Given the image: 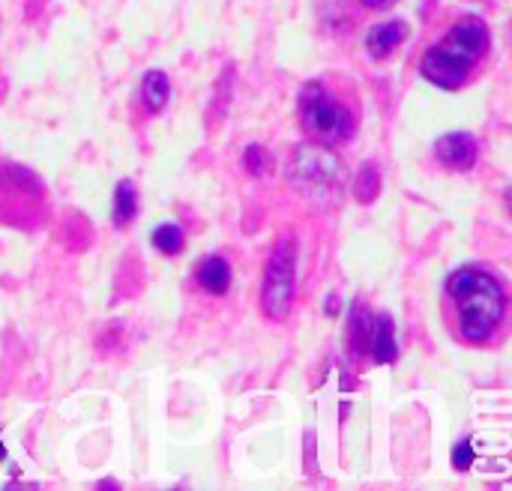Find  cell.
<instances>
[{
    "label": "cell",
    "instance_id": "277c9868",
    "mask_svg": "<svg viewBox=\"0 0 512 491\" xmlns=\"http://www.w3.org/2000/svg\"><path fill=\"white\" fill-rule=\"evenodd\" d=\"M297 111H300V123H303L306 135L318 144L330 147V144H342L354 135L351 108L321 78L306 81V87L300 90V99H297Z\"/></svg>",
    "mask_w": 512,
    "mask_h": 491
},
{
    "label": "cell",
    "instance_id": "8992f818",
    "mask_svg": "<svg viewBox=\"0 0 512 491\" xmlns=\"http://www.w3.org/2000/svg\"><path fill=\"white\" fill-rule=\"evenodd\" d=\"M435 156L453 171H471L477 162V141L468 132H450L435 141Z\"/></svg>",
    "mask_w": 512,
    "mask_h": 491
},
{
    "label": "cell",
    "instance_id": "9a60e30c",
    "mask_svg": "<svg viewBox=\"0 0 512 491\" xmlns=\"http://www.w3.org/2000/svg\"><path fill=\"white\" fill-rule=\"evenodd\" d=\"M243 165H246V171H249V174L264 177V174H267V168H270V153H267L261 144H249V147L243 150Z\"/></svg>",
    "mask_w": 512,
    "mask_h": 491
},
{
    "label": "cell",
    "instance_id": "e0dca14e",
    "mask_svg": "<svg viewBox=\"0 0 512 491\" xmlns=\"http://www.w3.org/2000/svg\"><path fill=\"white\" fill-rule=\"evenodd\" d=\"M363 6H369V9H387V6H393L396 0H360Z\"/></svg>",
    "mask_w": 512,
    "mask_h": 491
},
{
    "label": "cell",
    "instance_id": "5bb4252c",
    "mask_svg": "<svg viewBox=\"0 0 512 491\" xmlns=\"http://www.w3.org/2000/svg\"><path fill=\"white\" fill-rule=\"evenodd\" d=\"M153 246H156L162 255H177V252H183V231H180V225L162 222V225L153 231Z\"/></svg>",
    "mask_w": 512,
    "mask_h": 491
},
{
    "label": "cell",
    "instance_id": "ba28073f",
    "mask_svg": "<svg viewBox=\"0 0 512 491\" xmlns=\"http://www.w3.org/2000/svg\"><path fill=\"white\" fill-rule=\"evenodd\" d=\"M369 354L375 363L387 366L396 360V327H393V318L390 315H375V324H372V339H369Z\"/></svg>",
    "mask_w": 512,
    "mask_h": 491
},
{
    "label": "cell",
    "instance_id": "8fae6325",
    "mask_svg": "<svg viewBox=\"0 0 512 491\" xmlns=\"http://www.w3.org/2000/svg\"><path fill=\"white\" fill-rule=\"evenodd\" d=\"M138 213V192H135V183L132 180H120L117 189H114V225L123 228L135 219Z\"/></svg>",
    "mask_w": 512,
    "mask_h": 491
},
{
    "label": "cell",
    "instance_id": "2e32d148",
    "mask_svg": "<svg viewBox=\"0 0 512 491\" xmlns=\"http://www.w3.org/2000/svg\"><path fill=\"white\" fill-rule=\"evenodd\" d=\"M453 465H456V471H468V468L474 465V444H471V441L456 444V450H453Z\"/></svg>",
    "mask_w": 512,
    "mask_h": 491
},
{
    "label": "cell",
    "instance_id": "52a82bcc",
    "mask_svg": "<svg viewBox=\"0 0 512 491\" xmlns=\"http://www.w3.org/2000/svg\"><path fill=\"white\" fill-rule=\"evenodd\" d=\"M405 39H408V24L405 21H399V18L381 21V24L369 27V33H366V51L375 60H387Z\"/></svg>",
    "mask_w": 512,
    "mask_h": 491
},
{
    "label": "cell",
    "instance_id": "3957f363",
    "mask_svg": "<svg viewBox=\"0 0 512 491\" xmlns=\"http://www.w3.org/2000/svg\"><path fill=\"white\" fill-rule=\"evenodd\" d=\"M288 183L315 207H336L345 192V165L327 144H303L288 162Z\"/></svg>",
    "mask_w": 512,
    "mask_h": 491
},
{
    "label": "cell",
    "instance_id": "7c38bea8",
    "mask_svg": "<svg viewBox=\"0 0 512 491\" xmlns=\"http://www.w3.org/2000/svg\"><path fill=\"white\" fill-rule=\"evenodd\" d=\"M372 324H375V315L366 312L363 306H357L351 312V321H348V336H351V345L360 357L369 354V339H372Z\"/></svg>",
    "mask_w": 512,
    "mask_h": 491
},
{
    "label": "cell",
    "instance_id": "7a4b0ae2",
    "mask_svg": "<svg viewBox=\"0 0 512 491\" xmlns=\"http://www.w3.org/2000/svg\"><path fill=\"white\" fill-rule=\"evenodd\" d=\"M489 48V24L480 15L459 18L450 33L423 54L420 72L441 90H459Z\"/></svg>",
    "mask_w": 512,
    "mask_h": 491
},
{
    "label": "cell",
    "instance_id": "5b68a950",
    "mask_svg": "<svg viewBox=\"0 0 512 491\" xmlns=\"http://www.w3.org/2000/svg\"><path fill=\"white\" fill-rule=\"evenodd\" d=\"M297 291V243L282 237L267 258L264 285H261V309L270 321H285L294 306Z\"/></svg>",
    "mask_w": 512,
    "mask_h": 491
},
{
    "label": "cell",
    "instance_id": "30bf717a",
    "mask_svg": "<svg viewBox=\"0 0 512 491\" xmlns=\"http://www.w3.org/2000/svg\"><path fill=\"white\" fill-rule=\"evenodd\" d=\"M171 99V81L162 69H150L144 75V84H141V102L147 108V114H159Z\"/></svg>",
    "mask_w": 512,
    "mask_h": 491
},
{
    "label": "cell",
    "instance_id": "4fadbf2b",
    "mask_svg": "<svg viewBox=\"0 0 512 491\" xmlns=\"http://www.w3.org/2000/svg\"><path fill=\"white\" fill-rule=\"evenodd\" d=\"M378 192H381V174H378V168H375V165H363L360 174H357V180H354V195H357V201L372 204V201L378 198Z\"/></svg>",
    "mask_w": 512,
    "mask_h": 491
},
{
    "label": "cell",
    "instance_id": "9c48e42d",
    "mask_svg": "<svg viewBox=\"0 0 512 491\" xmlns=\"http://www.w3.org/2000/svg\"><path fill=\"white\" fill-rule=\"evenodd\" d=\"M198 285L210 294H225L231 288V264L219 255H210L198 264Z\"/></svg>",
    "mask_w": 512,
    "mask_h": 491
},
{
    "label": "cell",
    "instance_id": "6da1fadb",
    "mask_svg": "<svg viewBox=\"0 0 512 491\" xmlns=\"http://www.w3.org/2000/svg\"><path fill=\"white\" fill-rule=\"evenodd\" d=\"M447 294L456 306L459 333L471 345H483L498 333L507 315V291L492 270L480 264L459 267L447 282Z\"/></svg>",
    "mask_w": 512,
    "mask_h": 491
}]
</instances>
